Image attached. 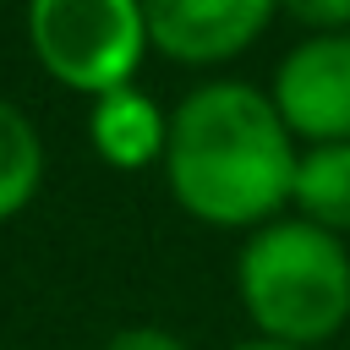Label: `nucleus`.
Returning <instances> with one entry per match:
<instances>
[{"label":"nucleus","mask_w":350,"mask_h":350,"mask_svg":"<svg viewBox=\"0 0 350 350\" xmlns=\"http://www.w3.org/2000/svg\"><path fill=\"white\" fill-rule=\"evenodd\" d=\"M290 126L246 82H213L180 98L170 120V191L202 224H257L295 191Z\"/></svg>","instance_id":"1"},{"label":"nucleus","mask_w":350,"mask_h":350,"mask_svg":"<svg viewBox=\"0 0 350 350\" xmlns=\"http://www.w3.org/2000/svg\"><path fill=\"white\" fill-rule=\"evenodd\" d=\"M241 301L273 345H317L350 317V257L339 235L279 219L241 252Z\"/></svg>","instance_id":"2"},{"label":"nucleus","mask_w":350,"mask_h":350,"mask_svg":"<svg viewBox=\"0 0 350 350\" xmlns=\"http://www.w3.org/2000/svg\"><path fill=\"white\" fill-rule=\"evenodd\" d=\"M27 38L44 71L93 98L126 88L148 49L142 0H33Z\"/></svg>","instance_id":"3"},{"label":"nucleus","mask_w":350,"mask_h":350,"mask_svg":"<svg viewBox=\"0 0 350 350\" xmlns=\"http://www.w3.org/2000/svg\"><path fill=\"white\" fill-rule=\"evenodd\" d=\"M273 109L317 148L350 142V33H317L295 44L273 71Z\"/></svg>","instance_id":"4"},{"label":"nucleus","mask_w":350,"mask_h":350,"mask_svg":"<svg viewBox=\"0 0 350 350\" xmlns=\"http://www.w3.org/2000/svg\"><path fill=\"white\" fill-rule=\"evenodd\" d=\"M279 0H142L148 44H159L170 60L208 66L241 55L273 16Z\"/></svg>","instance_id":"5"},{"label":"nucleus","mask_w":350,"mask_h":350,"mask_svg":"<svg viewBox=\"0 0 350 350\" xmlns=\"http://www.w3.org/2000/svg\"><path fill=\"white\" fill-rule=\"evenodd\" d=\"M93 148L115 170H142L148 159H159L170 148V120L159 115V104L148 93L115 88L93 104Z\"/></svg>","instance_id":"6"},{"label":"nucleus","mask_w":350,"mask_h":350,"mask_svg":"<svg viewBox=\"0 0 350 350\" xmlns=\"http://www.w3.org/2000/svg\"><path fill=\"white\" fill-rule=\"evenodd\" d=\"M306 224L339 235L350 230V142H323L295 164V191Z\"/></svg>","instance_id":"7"},{"label":"nucleus","mask_w":350,"mask_h":350,"mask_svg":"<svg viewBox=\"0 0 350 350\" xmlns=\"http://www.w3.org/2000/svg\"><path fill=\"white\" fill-rule=\"evenodd\" d=\"M38 175H44L38 131L22 120V109H11L0 98V219L27 208V197L38 191Z\"/></svg>","instance_id":"8"},{"label":"nucleus","mask_w":350,"mask_h":350,"mask_svg":"<svg viewBox=\"0 0 350 350\" xmlns=\"http://www.w3.org/2000/svg\"><path fill=\"white\" fill-rule=\"evenodd\" d=\"M279 5L306 27H345L350 22V0H279Z\"/></svg>","instance_id":"9"},{"label":"nucleus","mask_w":350,"mask_h":350,"mask_svg":"<svg viewBox=\"0 0 350 350\" xmlns=\"http://www.w3.org/2000/svg\"><path fill=\"white\" fill-rule=\"evenodd\" d=\"M104 350H186L175 334H164V328H120Z\"/></svg>","instance_id":"10"},{"label":"nucleus","mask_w":350,"mask_h":350,"mask_svg":"<svg viewBox=\"0 0 350 350\" xmlns=\"http://www.w3.org/2000/svg\"><path fill=\"white\" fill-rule=\"evenodd\" d=\"M235 350H295V345H273V339H262V345H235Z\"/></svg>","instance_id":"11"}]
</instances>
